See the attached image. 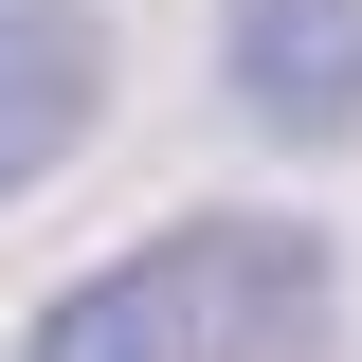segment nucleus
<instances>
[{
	"mask_svg": "<svg viewBox=\"0 0 362 362\" xmlns=\"http://www.w3.org/2000/svg\"><path fill=\"white\" fill-rule=\"evenodd\" d=\"M181 326H199V362H308L326 344V254L308 235H272V218H218V235H181Z\"/></svg>",
	"mask_w": 362,
	"mask_h": 362,
	"instance_id": "obj_1",
	"label": "nucleus"
},
{
	"mask_svg": "<svg viewBox=\"0 0 362 362\" xmlns=\"http://www.w3.org/2000/svg\"><path fill=\"white\" fill-rule=\"evenodd\" d=\"M37 362H199V326H181V272L145 254V272H90L73 308L37 326Z\"/></svg>",
	"mask_w": 362,
	"mask_h": 362,
	"instance_id": "obj_3",
	"label": "nucleus"
},
{
	"mask_svg": "<svg viewBox=\"0 0 362 362\" xmlns=\"http://www.w3.org/2000/svg\"><path fill=\"white\" fill-rule=\"evenodd\" d=\"M235 109L290 145L362 127V0H235Z\"/></svg>",
	"mask_w": 362,
	"mask_h": 362,
	"instance_id": "obj_2",
	"label": "nucleus"
}]
</instances>
